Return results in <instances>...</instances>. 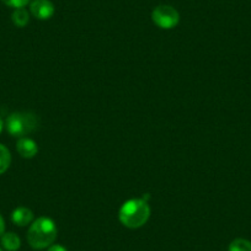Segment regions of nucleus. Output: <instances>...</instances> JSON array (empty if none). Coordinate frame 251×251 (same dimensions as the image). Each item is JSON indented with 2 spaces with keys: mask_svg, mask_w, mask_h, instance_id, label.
<instances>
[{
  "mask_svg": "<svg viewBox=\"0 0 251 251\" xmlns=\"http://www.w3.org/2000/svg\"><path fill=\"white\" fill-rule=\"evenodd\" d=\"M40 120L32 112H14L6 118L5 127L9 134L18 138L27 136L38 128Z\"/></svg>",
  "mask_w": 251,
  "mask_h": 251,
  "instance_id": "3",
  "label": "nucleus"
},
{
  "mask_svg": "<svg viewBox=\"0 0 251 251\" xmlns=\"http://www.w3.org/2000/svg\"><path fill=\"white\" fill-rule=\"evenodd\" d=\"M33 213L26 207H19L11 213V221L18 226H26L32 222Z\"/></svg>",
  "mask_w": 251,
  "mask_h": 251,
  "instance_id": "7",
  "label": "nucleus"
},
{
  "mask_svg": "<svg viewBox=\"0 0 251 251\" xmlns=\"http://www.w3.org/2000/svg\"><path fill=\"white\" fill-rule=\"evenodd\" d=\"M3 128H4V122H3V120H1V117H0V133H1Z\"/></svg>",
  "mask_w": 251,
  "mask_h": 251,
  "instance_id": "15",
  "label": "nucleus"
},
{
  "mask_svg": "<svg viewBox=\"0 0 251 251\" xmlns=\"http://www.w3.org/2000/svg\"><path fill=\"white\" fill-rule=\"evenodd\" d=\"M11 19H13V23L15 26H18V27H25L28 24V21H30V15H28L27 10L25 8H20L14 10Z\"/></svg>",
  "mask_w": 251,
  "mask_h": 251,
  "instance_id": "9",
  "label": "nucleus"
},
{
  "mask_svg": "<svg viewBox=\"0 0 251 251\" xmlns=\"http://www.w3.org/2000/svg\"><path fill=\"white\" fill-rule=\"evenodd\" d=\"M151 217V208L146 200L132 199L126 201L120 208L118 218L125 226L137 229L143 226Z\"/></svg>",
  "mask_w": 251,
  "mask_h": 251,
  "instance_id": "1",
  "label": "nucleus"
},
{
  "mask_svg": "<svg viewBox=\"0 0 251 251\" xmlns=\"http://www.w3.org/2000/svg\"><path fill=\"white\" fill-rule=\"evenodd\" d=\"M151 20L158 27L164 30L174 28L180 21L177 10L170 5H159L151 13Z\"/></svg>",
  "mask_w": 251,
  "mask_h": 251,
  "instance_id": "4",
  "label": "nucleus"
},
{
  "mask_svg": "<svg viewBox=\"0 0 251 251\" xmlns=\"http://www.w3.org/2000/svg\"><path fill=\"white\" fill-rule=\"evenodd\" d=\"M1 240V245L6 251H18L21 246V240L18 236V234L9 231V233H4L0 236Z\"/></svg>",
  "mask_w": 251,
  "mask_h": 251,
  "instance_id": "8",
  "label": "nucleus"
},
{
  "mask_svg": "<svg viewBox=\"0 0 251 251\" xmlns=\"http://www.w3.org/2000/svg\"><path fill=\"white\" fill-rule=\"evenodd\" d=\"M11 163V154L5 146L0 144V175L5 173Z\"/></svg>",
  "mask_w": 251,
  "mask_h": 251,
  "instance_id": "10",
  "label": "nucleus"
},
{
  "mask_svg": "<svg viewBox=\"0 0 251 251\" xmlns=\"http://www.w3.org/2000/svg\"><path fill=\"white\" fill-rule=\"evenodd\" d=\"M4 231H5V222H4L1 214H0V236L3 235Z\"/></svg>",
  "mask_w": 251,
  "mask_h": 251,
  "instance_id": "14",
  "label": "nucleus"
},
{
  "mask_svg": "<svg viewBox=\"0 0 251 251\" xmlns=\"http://www.w3.org/2000/svg\"><path fill=\"white\" fill-rule=\"evenodd\" d=\"M0 251H3V250H1V249H0Z\"/></svg>",
  "mask_w": 251,
  "mask_h": 251,
  "instance_id": "16",
  "label": "nucleus"
},
{
  "mask_svg": "<svg viewBox=\"0 0 251 251\" xmlns=\"http://www.w3.org/2000/svg\"><path fill=\"white\" fill-rule=\"evenodd\" d=\"M229 251H251V243L246 239H235L229 245Z\"/></svg>",
  "mask_w": 251,
  "mask_h": 251,
  "instance_id": "11",
  "label": "nucleus"
},
{
  "mask_svg": "<svg viewBox=\"0 0 251 251\" xmlns=\"http://www.w3.org/2000/svg\"><path fill=\"white\" fill-rule=\"evenodd\" d=\"M54 5L50 0H33L30 4V11L38 20H48L54 15Z\"/></svg>",
  "mask_w": 251,
  "mask_h": 251,
  "instance_id": "5",
  "label": "nucleus"
},
{
  "mask_svg": "<svg viewBox=\"0 0 251 251\" xmlns=\"http://www.w3.org/2000/svg\"><path fill=\"white\" fill-rule=\"evenodd\" d=\"M57 226L54 222L47 217H41L31 224L27 231V241L36 250L50 248L57 238Z\"/></svg>",
  "mask_w": 251,
  "mask_h": 251,
  "instance_id": "2",
  "label": "nucleus"
},
{
  "mask_svg": "<svg viewBox=\"0 0 251 251\" xmlns=\"http://www.w3.org/2000/svg\"><path fill=\"white\" fill-rule=\"evenodd\" d=\"M16 149H18L19 154L26 159L33 158L38 153V147L36 142L31 138H26V137L19 139L16 143Z\"/></svg>",
  "mask_w": 251,
  "mask_h": 251,
  "instance_id": "6",
  "label": "nucleus"
},
{
  "mask_svg": "<svg viewBox=\"0 0 251 251\" xmlns=\"http://www.w3.org/2000/svg\"><path fill=\"white\" fill-rule=\"evenodd\" d=\"M5 5L10 6L14 9L25 8L28 3H31V0H1Z\"/></svg>",
  "mask_w": 251,
  "mask_h": 251,
  "instance_id": "12",
  "label": "nucleus"
},
{
  "mask_svg": "<svg viewBox=\"0 0 251 251\" xmlns=\"http://www.w3.org/2000/svg\"><path fill=\"white\" fill-rule=\"evenodd\" d=\"M47 251H67V249L64 248V246L62 245H50V248H48Z\"/></svg>",
  "mask_w": 251,
  "mask_h": 251,
  "instance_id": "13",
  "label": "nucleus"
}]
</instances>
